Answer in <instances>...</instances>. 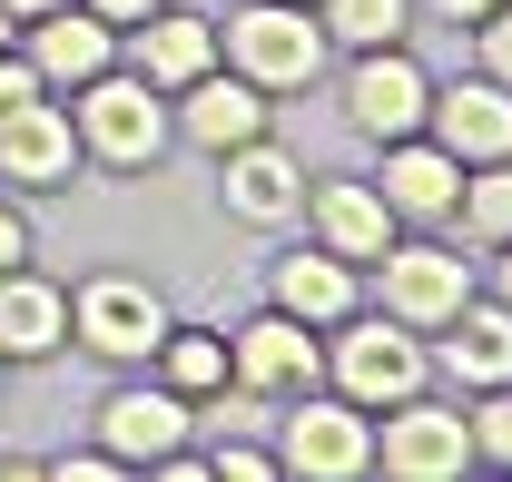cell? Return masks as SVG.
Instances as JSON below:
<instances>
[{
  "instance_id": "cell-19",
  "label": "cell",
  "mask_w": 512,
  "mask_h": 482,
  "mask_svg": "<svg viewBox=\"0 0 512 482\" xmlns=\"http://www.w3.org/2000/svg\"><path fill=\"white\" fill-rule=\"evenodd\" d=\"M434 335H444V345H434V364H444L463 394L512 384V305H503V296H463V315H444Z\"/></svg>"
},
{
  "instance_id": "cell-6",
  "label": "cell",
  "mask_w": 512,
  "mask_h": 482,
  "mask_svg": "<svg viewBox=\"0 0 512 482\" xmlns=\"http://www.w3.org/2000/svg\"><path fill=\"white\" fill-rule=\"evenodd\" d=\"M168 325H178V315H168V296H158L148 276H89V286L69 296V345L99 355V364H148Z\"/></svg>"
},
{
  "instance_id": "cell-5",
  "label": "cell",
  "mask_w": 512,
  "mask_h": 482,
  "mask_svg": "<svg viewBox=\"0 0 512 482\" xmlns=\"http://www.w3.org/2000/svg\"><path fill=\"white\" fill-rule=\"evenodd\" d=\"M375 473L384 482H463V473H473V414H463V404H434V394L384 404Z\"/></svg>"
},
{
  "instance_id": "cell-33",
  "label": "cell",
  "mask_w": 512,
  "mask_h": 482,
  "mask_svg": "<svg viewBox=\"0 0 512 482\" xmlns=\"http://www.w3.org/2000/svg\"><path fill=\"white\" fill-rule=\"evenodd\" d=\"M493 296L512 305V246H493Z\"/></svg>"
},
{
  "instance_id": "cell-2",
  "label": "cell",
  "mask_w": 512,
  "mask_h": 482,
  "mask_svg": "<svg viewBox=\"0 0 512 482\" xmlns=\"http://www.w3.org/2000/svg\"><path fill=\"white\" fill-rule=\"evenodd\" d=\"M217 60L247 69L266 99H286V89H316V79H325L335 40H325L316 0H247V10L217 20Z\"/></svg>"
},
{
  "instance_id": "cell-13",
  "label": "cell",
  "mask_w": 512,
  "mask_h": 482,
  "mask_svg": "<svg viewBox=\"0 0 512 482\" xmlns=\"http://www.w3.org/2000/svg\"><path fill=\"white\" fill-rule=\"evenodd\" d=\"M79 168L89 158H79V119H69L60 89L0 109V187H69Z\"/></svg>"
},
{
  "instance_id": "cell-35",
  "label": "cell",
  "mask_w": 512,
  "mask_h": 482,
  "mask_svg": "<svg viewBox=\"0 0 512 482\" xmlns=\"http://www.w3.org/2000/svg\"><path fill=\"white\" fill-rule=\"evenodd\" d=\"M0 384H10V355H0Z\"/></svg>"
},
{
  "instance_id": "cell-14",
  "label": "cell",
  "mask_w": 512,
  "mask_h": 482,
  "mask_svg": "<svg viewBox=\"0 0 512 482\" xmlns=\"http://www.w3.org/2000/svg\"><path fill=\"white\" fill-rule=\"evenodd\" d=\"M168 119H178V138H188L197 158H227V148H247V138H266V119H276V109H266V89H256L247 69H207V79H188V89H178V109H168Z\"/></svg>"
},
{
  "instance_id": "cell-16",
  "label": "cell",
  "mask_w": 512,
  "mask_h": 482,
  "mask_svg": "<svg viewBox=\"0 0 512 482\" xmlns=\"http://www.w3.org/2000/svg\"><path fill=\"white\" fill-rule=\"evenodd\" d=\"M20 50H30V69H40V89H89L99 69H119V30L89 10V0H60L50 20H30L20 30Z\"/></svg>"
},
{
  "instance_id": "cell-18",
  "label": "cell",
  "mask_w": 512,
  "mask_h": 482,
  "mask_svg": "<svg viewBox=\"0 0 512 482\" xmlns=\"http://www.w3.org/2000/svg\"><path fill=\"white\" fill-rule=\"evenodd\" d=\"M266 305H286V315H306V325H335V315H355L365 305V266H345L335 246H286L276 266H266Z\"/></svg>"
},
{
  "instance_id": "cell-3",
  "label": "cell",
  "mask_w": 512,
  "mask_h": 482,
  "mask_svg": "<svg viewBox=\"0 0 512 482\" xmlns=\"http://www.w3.org/2000/svg\"><path fill=\"white\" fill-rule=\"evenodd\" d=\"M69 119H79V158H89V168H158L168 138H178L168 89H148L128 60L99 69L89 89H69Z\"/></svg>"
},
{
  "instance_id": "cell-8",
  "label": "cell",
  "mask_w": 512,
  "mask_h": 482,
  "mask_svg": "<svg viewBox=\"0 0 512 482\" xmlns=\"http://www.w3.org/2000/svg\"><path fill=\"white\" fill-rule=\"evenodd\" d=\"M434 119V79L424 60L404 50V40H384V50H345V128L355 138H414V128Z\"/></svg>"
},
{
  "instance_id": "cell-21",
  "label": "cell",
  "mask_w": 512,
  "mask_h": 482,
  "mask_svg": "<svg viewBox=\"0 0 512 482\" xmlns=\"http://www.w3.org/2000/svg\"><path fill=\"white\" fill-rule=\"evenodd\" d=\"M0 355L10 364L69 355V286H50L40 266H10L0 276Z\"/></svg>"
},
{
  "instance_id": "cell-12",
  "label": "cell",
  "mask_w": 512,
  "mask_h": 482,
  "mask_svg": "<svg viewBox=\"0 0 512 482\" xmlns=\"http://www.w3.org/2000/svg\"><path fill=\"white\" fill-rule=\"evenodd\" d=\"M375 197L394 207V227H453V207H463V158H453L434 128H414V138H384Z\"/></svg>"
},
{
  "instance_id": "cell-32",
  "label": "cell",
  "mask_w": 512,
  "mask_h": 482,
  "mask_svg": "<svg viewBox=\"0 0 512 482\" xmlns=\"http://www.w3.org/2000/svg\"><path fill=\"white\" fill-rule=\"evenodd\" d=\"M0 10H10V20H20V30H30V20H50V10H60V0H0Z\"/></svg>"
},
{
  "instance_id": "cell-29",
  "label": "cell",
  "mask_w": 512,
  "mask_h": 482,
  "mask_svg": "<svg viewBox=\"0 0 512 482\" xmlns=\"http://www.w3.org/2000/svg\"><path fill=\"white\" fill-rule=\"evenodd\" d=\"M10 266H30V217L0 197V276H10Z\"/></svg>"
},
{
  "instance_id": "cell-34",
  "label": "cell",
  "mask_w": 512,
  "mask_h": 482,
  "mask_svg": "<svg viewBox=\"0 0 512 482\" xmlns=\"http://www.w3.org/2000/svg\"><path fill=\"white\" fill-rule=\"evenodd\" d=\"M0 50H20V20H10V10H0Z\"/></svg>"
},
{
  "instance_id": "cell-11",
  "label": "cell",
  "mask_w": 512,
  "mask_h": 482,
  "mask_svg": "<svg viewBox=\"0 0 512 482\" xmlns=\"http://www.w3.org/2000/svg\"><path fill=\"white\" fill-rule=\"evenodd\" d=\"M217 197H227V217H237V227L276 237V227H296V217H306V158H296V148H276V138H247V148H227V158H217Z\"/></svg>"
},
{
  "instance_id": "cell-15",
  "label": "cell",
  "mask_w": 512,
  "mask_h": 482,
  "mask_svg": "<svg viewBox=\"0 0 512 482\" xmlns=\"http://www.w3.org/2000/svg\"><path fill=\"white\" fill-rule=\"evenodd\" d=\"M119 60L138 69L148 89H168V99H178L188 79L217 69V20H207V10H178V0H158L138 30H119Z\"/></svg>"
},
{
  "instance_id": "cell-17",
  "label": "cell",
  "mask_w": 512,
  "mask_h": 482,
  "mask_svg": "<svg viewBox=\"0 0 512 482\" xmlns=\"http://www.w3.org/2000/svg\"><path fill=\"white\" fill-rule=\"evenodd\" d=\"M306 227H316V246H335L345 266H375L384 246L404 237L394 207L375 197V178H306Z\"/></svg>"
},
{
  "instance_id": "cell-27",
  "label": "cell",
  "mask_w": 512,
  "mask_h": 482,
  "mask_svg": "<svg viewBox=\"0 0 512 482\" xmlns=\"http://www.w3.org/2000/svg\"><path fill=\"white\" fill-rule=\"evenodd\" d=\"M473 60H483V79L512 89V0H493V10L473 20Z\"/></svg>"
},
{
  "instance_id": "cell-26",
  "label": "cell",
  "mask_w": 512,
  "mask_h": 482,
  "mask_svg": "<svg viewBox=\"0 0 512 482\" xmlns=\"http://www.w3.org/2000/svg\"><path fill=\"white\" fill-rule=\"evenodd\" d=\"M473 463H503L512 473V384L473 394Z\"/></svg>"
},
{
  "instance_id": "cell-7",
  "label": "cell",
  "mask_w": 512,
  "mask_h": 482,
  "mask_svg": "<svg viewBox=\"0 0 512 482\" xmlns=\"http://www.w3.org/2000/svg\"><path fill=\"white\" fill-rule=\"evenodd\" d=\"M365 276H375V305H384V315H404L414 335H434V325H444V315H463V296H473L463 246H444L434 227H424V237H394Z\"/></svg>"
},
{
  "instance_id": "cell-28",
  "label": "cell",
  "mask_w": 512,
  "mask_h": 482,
  "mask_svg": "<svg viewBox=\"0 0 512 482\" xmlns=\"http://www.w3.org/2000/svg\"><path fill=\"white\" fill-rule=\"evenodd\" d=\"M50 482H119V453H109V443H79V453H50Z\"/></svg>"
},
{
  "instance_id": "cell-30",
  "label": "cell",
  "mask_w": 512,
  "mask_h": 482,
  "mask_svg": "<svg viewBox=\"0 0 512 482\" xmlns=\"http://www.w3.org/2000/svg\"><path fill=\"white\" fill-rule=\"evenodd\" d=\"M414 10H434V20H453V30H473V20H483L493 0H414Z\"/></svg>"
},
{
  "instance_id": "cell-4",
  "label": "cell",
  "mask_w": 512,
  "mask_h": 482,
  "mask_svg": "<svg viewBox=\"0 0 512 482\" xmlns=\"http://www.w3.org/2000/svg\"><path fill=\"white\" fill-rule=\"evenodd\" d=\"M276 463H286V482H365L375 473V414L306 384L296 404H276Z\"/></svg>"
},
{
  "instance_id": "cell-1",
  "label": "cell",
  "mask_w": 512,
  "mask_h": 482,
  "mask_svg": "<svg viewBox=\"0 0 512 482\" xmlns=\"http://www.w3.org/2000/svg\"><path fill=\"white\" fill-rule=\"evenodd\" d=\"M325 384L345 394V404H404V394H424L434 384V345L404 325V315H384V305H355V315H335L325 325Z\"/></svg>"
},
{
  "instance_id": "cell-31",
  "label": "cell",
  "mask_w": 512,
  "mask_h": 482,
  "mask_svg": "<svg viewBox=\"0 0 512 482\" xmlns=\"http://www.w3.org/2000/svg\"><path fill=\"white\" fill-rule=\"evenodd\" d=\"M89 10H99V20H109V30H138V20H148V10H158V0H89Z\"/></svg>"
},
{
  "instance_id": "cell-22",
  "label": "cell",
  "mask_w": 512,
  "mask_h": 482,
  "mask_svg": "<svg viewBox=\"0 0 512 482\" xmlns=\"http://www.w3.org/2000/svg\"><path fill=\"white\" fill-rule=\"evenodd\" d=\"M148 374H158V384H168V394H217V384H227V335H217V325H168V335H158V355H148Z\"/></svg>"
},
{
  "instance_id": "cell-9",
  "label": "cell",
  "mask_w": 512,
  "mask_h": 482,
  "mask_svg": "<svg viewBox=\"0 0 512 482\" xmlns=\"http://www.w3.org/2000/svg\"><path fill=\"white\" fill-rule=\"evenodd\" d=\"M89 443H109L119 473H158L168 453H188V443H197V404H188V394H168L158 374H148V384H119V394H99Z\"/></svg>"
},
{
  "instance_id": "cell-24",
  "label": "cell",
  "mask_w": 512,
  "mask_h": 482,
  "mask_svg": "<svg viewBox=\"0 0 512 482\" xmlns=\"http://www.w3.org/2000/svg\"><path fill=\"white\" fill-rule=\"evenodd\" d=\"M316 20L335 50H384V40L414 30V0H316Z\"/></svg>"
},
{
  "instance_id": "cell-23",
  "label": "cell",
  "mask_w": 512,
  "mask_h": 482,
  "mask_svg": "<svg viewBox=\"0 0 512 482\" xmlns=\"http://www.w3.org/2000/svg\"><path fill=\"white\" fill-rule=\"evenodd\" d=\"M453 227H463L473 246H512V158L463 168V207H453Z\"/></svg>"
},
{
  "instance_id": "cell-10",
  "label": "cell",
  "mask_w": 512,
  "mask_h": 482,
  "mask_svg": "<svg viewBox=\"0 0 512 482\" xmlns=\"http://www.w3.org/2000/svg\"><path fill=\"white\" fill-rule=\"evenodd\" d=\"M227 374H237L247 394H266V404H296L306 384H325V335L306 315L266 305V315H247V325L227 335Z\"/></svg>"
},
{
  "instance_id": "cell-20",
  "label": "cell",
  "mask_w": 512,
  "mask_h": 482,
  "mask_svg": "<svg viewBox=\"0 0 512 482\" xmlns=\"http://www.w3.org/2000/svg\"><path fill=\"white\" fill-rule=\"evenodd\" d=\"M424 128L444 138V148L463 158V168H483V158H512V89L473 69V79L434 89V119H424Z\"/></svg>"
},
{
  "instance_id": "cell-25",
  "label": "cell",
  "mask_w": 512,
  "mask_h": 482,
  "mask_svg": "<svg viewBox=\"0 0 512 482\" xmlns=\"http://www.w3.org/2000/svg\"><path fill=\"white\" fill-rule=\"evenodd\" d=\"M207 482H286V463L256 433H207Z\"/></svg>"
}]
</instances>
